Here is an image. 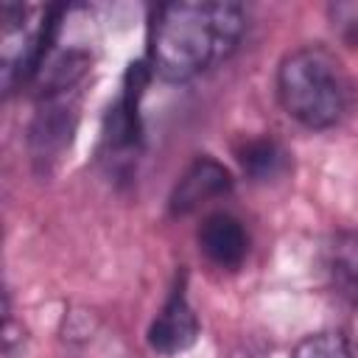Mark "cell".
Instances as JSON below:
<instances>
[{"label":"cell","instance_id":"6da1fadb","mask_svg":"<svg viewBox=\"0 0 358 358\" xmlns=\"http://www.w3.org/2000/svg\"><path fill=\"white\" fill-rule=\"evenodd\" d=\"M246 17L227 0L159 3L148 22L145 64L162 81H187L232 53Z\"/></svg>","mask_w":358,"mask_h":358},{"label":"cell","instance_id":"7a4b0ae2","mask_svg":"<svg viewBox=\"0 0 358 358\" xmlns=\"http://www.w3.org/2000/svg\"><path fill=\"white\" fill-rule=\"evenodd\" d=\"M350 78L344 64L324 45L291 50L277 70V95L282 109L308 129L336 126L350 106Z\"/></svg>","mask_w":358,"mask_h":358},{"label":"cell","instance_id":"3957f363","mask_svg":"<svg viewBox=\"0 0 358 358\" xmlns=\"http://www.w3.org/2000/svg\"><path fill=\"white\" fill-rule=\"evenodd\" d=\"M148 76H151V70L145 62L129 64V70H126L120 95L109 106L106 120H103V145H106L109 157L131 154L140 143V98L148 84Z\"/></svg>","mask_w":358,"mask_h":358},{"label":"cell","instance_id":"277c9868","mask_svg":"<svg viewBox=\"0 0 358 358\" xmlns=\"http://www.w3.org/2000/svg\"><path fill=\"white\" fill-rule=\"evenodd\" d=\"M73 90L48 92L42 95V106L31 123V154L39 165H50L64 154L76 131V101L70 98Z\"/></svg>","mask_w":358,"mask_h":358},{"label":"cell","instance_id":"5b68a950","mask_svg":"<svg viewBox=\"0 0 358 358\" xmlns=\"http://www.w3.org/2000/svg\"><path fill=\"white\" fill-rule=\"evenodd\" d=\"M229 190H232L229 171L213 157H196L185 168L179 182L173 185V193H171L168 204H171L173 215H187V213L204 207L207 201H213L218 196H227Z\"/></svg>","mask_w":358,"mask_h":358},{"label":"cell","instance_id":"8992f818","mask_svg":"<svg viewBox=\"0 0 358 358\" xmlns=\"http://www.w3.org/2000/svg\"><path fill=\"white\" fill-rule=\"evenodd\" d=\"M196 338H199V319L185 296V280H182L165 299L157 319L151 322L148 344H151V350H157L162 355H176V352L190 350L196 344Z\"/></svg>","mask_w":358,"mask_h":358},{"label":"cell","instance_id":"52a82bcc","mask_svg":"<svg viewBox=\"0 0 358 358\" xmlns=\"http://www.w3.org/2000/svg\"><path fill=\"white\" fill-rule=\"evenodd\" d=\"M199 249L218 268H238L249 255V235L229 213H213L199 227Z\"/></svg>","mask_w":358,"mask_h":358},{"label":"cell","instance_id":"ba28073f","mask_svg":"<svg viewBox=\"0 0 358 358\" xmlns=\"http://www.w3.org/2000/svg\"><path fill=\"white\" fill-rule=\"evenodd\" d=\"M327 285L350 305H358V232H333L322 246Z\"/></svg>","mask_w":358,"mask_h":358},{"label":"cell","instance_id":"9c48e42d","mask_svg":"<svg viewBox=\"0 0 358 358\" xmlns=\"http://www.w3.org/2000/svg\"><path fill=\"white\" fill-rule=\"evenodd\" d=\"M243 173L255 182H271L288 168V154L274 137H252L238 148Z\"/></svg>","mask_w":358,"mask_h":358},{"label":"cell","instance_id":"30bf717a","mask_svg":"<svg viewBox=\"0 0 358 358\" xmlns=\"http://www.w3.org/2000/svg\"><path fill=\"white\" fill-rule=\"evenodd\" d=\"M291 358H352V352H350L347 338L338 330H319V333L305 336L294 347Z\"/></svg>","mask_w":358,"mask_h":358},{"label":"cell","instance_id":"8fae6325","mask_svg":"<svg viewBox=\"0 0 358 358\" xmlns=\"http://www.w3.org/2000/svg\"><path fill=\"white\" fill-rule=\"evenodd\" d=\"M327 14H330V22H333L336 34H338L347 45L358 48V0L333 3V6L327 8Z\"/></svg>","mask_w":358,"mask_h":358}]
</instances>
